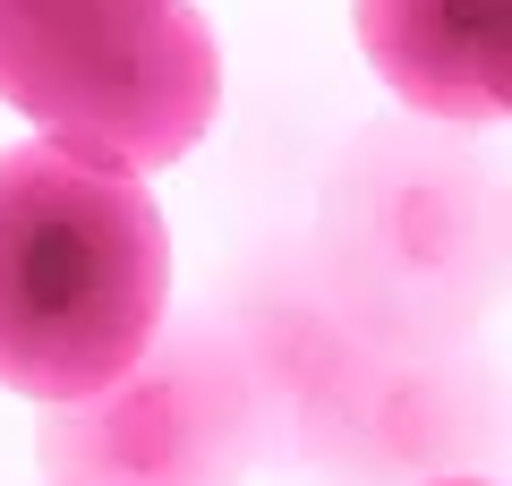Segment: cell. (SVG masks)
<instances>
[{"label":"cell","mask_w":512,"mask_h":486,"mask_svg":"<svg viewBox=\"0 0 512 486\" xmlns=\"http://www.w3.org/2000/svg\"><path fill=\"white\" fill-rule=\"evenodd\" d=\"M367 69L436 128H495L512 103V0H350Z\"/></svg>","instance_id":"obj_6"},{"label":"cell","mask_w":512,"mask_h":486,"mask_svg":"<svg viewBox=\"0 0 512 486\" xmlns=\"http://www.w3.org/2000/svg\"><path fill=\"white\" fill-rule=\"evenodd\" d=\"M495 427V393L478 367L444 359L436 342H384L367 359V376L316 418L299 444L325 452L350 478H393V486H427L453 478L478 452V435Z\"/></svg>","instance_id":"obj_5"},{"label":"cell","mask_w":512,"mask_h":486,"mask_svg":"<svg viewBox=\"0 0 512 486\" xmlns=\"http://www.w3.org/2000/svg\"><path fill=\"white\" fill-rule=\"evenodd\" d=\"M495 256V171H478L461 145L376 128L333 171V282L393 342H419V324L478 307L495 290Z\"/></svg>","instance_id":"obj_3"},{"label":"cell","mask_w":512,"mask_h":486,"mask_svg":"<svg viewBox=\"0 0 512 486\" xmlns=\"http://www.w3.org/2000/svg\"><path fill=\"white\" fill-rule=\"evenodd\" d=\"M171 324V231L137 171L35 137L0 154V384L86 401Z\"/></svg>","instance_id":"obj_1"},{"label":"cell","mask_w":512,"mask_h":486,"mask_svg":"<svg viewBox=\"0 0 512 486\" xmlns=\"http://www.w3.org/2000/svg\"><path fill=\"white\" fill-rule=\"evenodd\" d=\"M427 486H495V478H478V469H453V478H427Z\"/></svg>","instance_id":"obj_7"},{"label":"cell","mask_w":512,"mask_h":486,"mask_svg":"<svg viewBox=\"0 0 512 486\" xmlns=\"http://www.w3.org/2000/svg\"><path fill=\"white\" fill-rule=\"evenodd\" d=\"M52 486H248L274 452V410L222 324L154 333L146 359L35 427Z\"/></svg>","instance_id":"obj_4"},{"label":"cell","mask_w":512,"mask_h":486,"mask_svg":"<svg viewBox=\"0 0 512 486\" xmlns=\"http://www.w3.org/2000/svg\"><path fill=\"white\" fill-rule=\"evenodd\" d=\"M0 103L111 171H163L222 111L197 0H0Z\"/></svg>","instance_id":"obj_2"}]
</instances>
